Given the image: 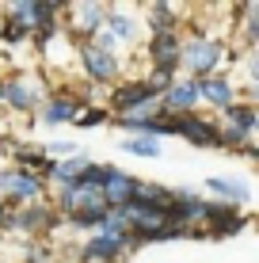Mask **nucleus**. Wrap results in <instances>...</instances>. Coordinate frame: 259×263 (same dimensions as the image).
<instances>
[{"mask_svg":"<svg viewBox=\"0 0 259 263\" xmlns=\"http://www.w3.org/2000/svg\"><path fill=\"white\" fill-rule=\"evenodd\" d=\"M122 153H133V157H160V141L156 138H126L122 141Z\"/></svg>","mask_w":259,"mask_h":263,"instance_id":"f3484780","label":"nucleus"},{"mask_svg":"<svg viewBox=\"0 0 259 263\" xmlns=\"http://www.w3.org/2000/svg\"><path fill=\"white\" fill-rule=\"evenodd\" d=\"M80 111H84V115H76V126H80V130H92V126H103L107 122V111H103V107H80Z\"/></svg>","mask_w":259,"mask_h":263,"instance_id":"a211bd4d","label":"nucleus"},{"mask_svg":"<svg viewBox=\"0 0 259 263\" xmlns=\"http://www.w3.org/2000/svg\"><path fill=\"white\" fill-rule=\"evenodd\" d=\"M206 187L210 191H217L221 198H229V206H244V202H252V191H248V183H240V179H221V176H213L206 179Z\"/></svg>","mask_w":259,"mask_h":263,"instance_id":"1a4fd4ad","label":"nucleus"},{"mask_svg":"<svg viewBox=\"0 0 259 263\" xmlns=\"http://www.w3.org/2000/svg\"><path fill=\"white\" fill-rule=\"evenodd\" d=\"M118 256H122V244L111 240V237H95L84 248V259L88 263H118Z\"/></svg>","mask_w":259,"mask_h":263,"instance_id":"f8f14e48","label":"nucleus"},{"mask_svg":"<svg viewBox=\"0 0 259 263\" xmlns=\"http://www.w3.org/2000/svg\"><path fill=\"white\" fill-rule=\"evenodd\" d=\"M80 61H84L88 77H92L95 84H111V80H118V61H114V53L99 50L95 42H80Z\"/></svg>","mask_w":259,"mask_h":263,"instance_id":"7ed1b4c3","label":"nucleus"},{"mask_svg":"<svg viewBox=\"0 0 259 263\" xmlns=\"http://www.w3.org/2000/svg\"><path fill=\"white\" fill-rule=\"evenodd\" d=\"M175 15H180V8H172V4H153V20H149V23H153L156 34H172V27L180 23Z\"/></svg>","mask_w":259,"mask_h":263,"instance_id":"dca6fc26","label":"nucleus"},{"mask_svg":"<svg viewBox=\"0 0 259 263\" xmlns=\"http://www.w3.org/2000/svg\"><path fill=\"white\" fill-rule=\"evenodd\" d=\"M0 39H4V42H23L27 31H23L15 20H4V27H0Z\"/></svg>","mask_w":259,"mask_h":263,"instance_id":"6ab92c4d","label":"nucleus"},{"mask_svg":"<svg viewBox=\"0 0 259 263\" xmlns=\"http://www.w3.org/2000/svg\"><path fill=\"white\" fill-rule=\"evenodd\" d=\"M69 27H73V34H80V39H88V34H95L103 27V15H107V8L103 4H73L69 8Z\"/></svg>","mask_w":259,"mask_h":263,"instance_id":"39448f33","label":"nucleus"},{"mask_svg":"<svg viewBox=\"0 0 259 263\" xmlns=\"http://www.w3.org/2000/svg\"><path fill=\"white\" fill-rule=\"evenodd\" d=\"M180 61L187 65V72H191L194 80L198 77H213V65L221 61V42H213V39H191V42H183V50H180Z\"/></svg>","mask_w":259,"mask_h":263,"instance_id":"f257e3e1","label":"nucleus"},{"mask_svg":"<svg viewBox=\"0 0 259 263\" xmlns=\"http://www.w3.org/2000/svg\"><path fill=\"white\" fill-rule=\"evenodd\" d=\"M180 50H183V42L175 39V31L172 34H156L153 42H149V58H153V69H172L180 65Z\"/></svg>","mask_w":259,"mask_h":263,"instance_id":"423d86ee","label":"nucleus"},{"mask_svg":"<svg viewBox=\"0 0 259 263\" xmlns=\"http://www.w3.org/2000/svg\"><path fill=\"white\" fill-rule=\"evenodd\" d=\"M76 115H80V103L73 96H53V99H46V107H42V122H46V126L73 122Z\"/></svg>","mask_w":259,"mask_h":263,"instance_id":"6e6552de","label":"nucleus"},{"mask_svg":"<svg viewBox=\"0 0 259 263\" xmlns=\"http://www.w3.org/2000/svg\"><path fill=\"white\" fill-rule=\"evenodd\" d=\"M198 96L225 111V107H233L236 88H233V80H229V77H198Z\"/></svg>","mask_w":259,"mask_h":263,"instance_id":"0eeeda50","label":"nucleus"},{"mask_svg":"<svg viewBox=\"0 0 259 263\" xmlns=\"http://www.w3.org/2000/svg\"><path fill=\"white\" fill-rule=\"evenodd\" d=\"M103 23H107L103 31L111 34L114 42H118V39H122V42H133V39H137V23H133L130 15H122V12H107Z\"/></svg>","mask_w":259,"mask_h":263,"instance_id":"ddd939ff","label":"nucleus"},{"mask_svg":"<svg viewBox=\"0 0 259 263\" xmlns=\"http://www.w3.org/2000/svg\"><path fill=\"white\" fill-rule=\"evenodd\" d=\"M198 103V80L187 77V80H172L164 96H160V115L164 119H175V115H191V107Z\"/></svg>","mask_w":259,"mask_h":263,"instance_id":"f03ea898","label":"nucleus"},{"mask_svg":"<svg viewBox=\"0 0 259 263\" xmlns=\"http://www.w3.org/2000/svg\"><path fill=\"white\" fill-rule=\"evenodd\" d=\"M0 99H4V92H0Z\"/></svg>","mask_w":259,"mask_h":263,"instance_id":"412c9836","label":"nucleus"},{"mask_svg":"<svg viewBox=\"0 0 259 263\" xmlns=\"http://www.w3.org/2000/svg\"><path fill=\"white\" fill-rule=\"evenodd\" d=\"M88 164H92L88 157H69V160H61V164H53V172H50V176L57 179L61 187H73L76 179L84 176V168H88Z\"/></svg>","mask_w":259,"mask_h":263,"instance_id":"4468645a","label":"nucleus"},{"mask_svg":"<svg viewBox=\"0 0 259 263\" xmlns=\"http://www.w3.org/2000/svg\"><path fill=\"white\" fill-rule=\"evenodd\" d=\"M145 99H156V96H149V88L141 84V80H133V84H126V88H118V92L111 96V107L114 111H122V115H130L137 103H145Z\"/></svg>","mask_w":259,"mask_h":263,"instance_id":"9b49d317","label":"nucleus"},{"mask_svg":"<svg viewBox=\"0 0 259 263\" xmlns=\"http://www.w3.org/2000/svg\"><path fill=\"white\" fill-rule=\"evenodd\" d=\"M0 217H4V202H0Z\"/></svg>","mask_w":259,"mask_h":263,"instance_id":"aec40b11","label":"nucleus"},{"mask_svg":"<svg viewBox=\"0 0 259 263\" xmlns=\"http://www.w3.org/2000/svg\"><path fill=\"white\" fill-rule=\"evenodd\" d=\"M0 92H4V99L15 111H34V103H38V92L27 80H8V84H0Z\"/></svg>","mask_w":259,"mask_h":263,"instance_id":"9d476101","label":"nucleus"},{"mask_svg":"<svg viewBox=\"0 0 259 263\" xmlns=\"http://www.w3.org/2000/svg\"><path fill=\"white\" fill-rule=\"evenodd\" d=\"M225 115H229V122H233V130H236V134L252 138V130H255V122H259L252 103H233V107H225Z\"/></svg>","mask_w":259,"mask_h":263,"instance_id":"2eb2a0df","label":"nucleus"},{"mask_svg":"<svg viewBox=\"0 0 259 263\" xmlns=\"http://www.w3.org/2000/svg\"><path fill=\"white\" fill-rule=\"evenodd\" d=\"M0 191H8L12 202H31V198L42 195V179L34 172L12 168V172H0Z\"/></svg>","mask_w":259,"mask_h":263,"instance_id":"20e7f679","label":"nucleus"}]
</instances>
